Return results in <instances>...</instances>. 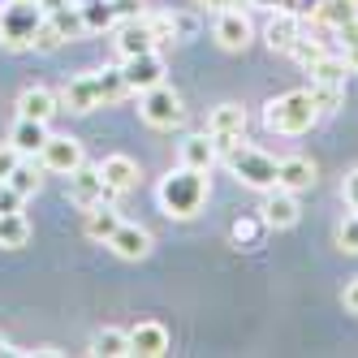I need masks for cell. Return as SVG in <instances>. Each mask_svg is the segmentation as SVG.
<instances>
[{
    "mask_svg": "<svg viewBox=\"0 0 358 358\" xmlns=\"http://www.w3.org/2000/svg\"><path fill=\"white\" fill-rule=\"evenodd\" d=\"M276 186H285V190H311L315 186V164L306 160V156H285L276 169Z\"/></svg>",
    "mask_w": 358,
    "mask_h": 358,
    "instance_id": "obj_17",
    "label": "cell"
},
{
    "mask_svg": "<svg viewBox=\"0 0 358 358\" xmlns=\"http://www.w3.org/2000/svg\"><path fill=\"white\" fill-rule=\"evenodd\" d=\"M48 27L61 35V43H65V39H83V35H87L83 9L73 5V0H65V5H57V9H48Z\"/></svg>",
    "mask_w": 358,
    "mask_h": 358,
    "instance_id": "obj_18",
    "label": "cell"
},
{
    "mask_svg": "<svg viewBox=\"0 0 358 358\" xmlns=\"http://www.w3.org/2000/svg\"><path fill=\"white\" fill-rule=\"evenodd\" d=\"M311 17H315V27L337 31V27H345V22H358V0H320V5L311 9Z\"/></svg>",
    "mask_w": 358,
    "mask_h": 358,
    "instance_id": "obj_19",
    "label": "cell"
},
{
    "mask_svg": "<svg viewBox=\"0 0 358 358\" xmlns=\"http://www.w3.org/2000/svg\"><path fill=\"white\" fill-rule=\"evenodd\" d=\"M345 311H354V315H358V276L345 285Z\"/></svg>",
    "mask_w": 358,
    "mask_h": 358,
    "instance_id": "obj_41",
    "label": "cell"
},
{
    "mask_svg": "<svg viewBox=\"0 0 358 358\" xmlns=\"http://www.w3.org/2000/svg\"><path fill=\"white\" fill-rule=\"evenodd\" d=\"M337 35V48H341V61L350 65V73H358V22H345V27L332 31Z\"/></svg>",
    "mask_w": 358,
    "mask_h": 358,
    "instance_id": "obj_29",
    "label": "cell"
},
{
    "mask_svg": "<svg viewBox=\"0 0 358 358\" xmlns=\"http://www.w3.org/2000/svg\"><path fill=\"white\" fill-rule=\"evenodd\" d=\"M173 27H177V39H190L199 31V22H194V13H173Z\"/></svg>",
    "mask_w": 358,
    "mask_h": 358,
    "instance_id": "obj_38",
    "label": "cell"
},
{
    "mask_svg": "<svg viewBox=\"0 0 358 358\" xmlns=\"http://www.w3.org/2000/svg\"><path fill=\"white\" fill-rule=\"evenodd\" d=\"M9 186H13L22 199H31V194L39 190V169H35V164H27V156H22V160H17V169L9 173Z\"/></svg>",
    "mask_w": 358,
    "mask_h": 358,
    "instance_id": "obj_30",
    "label": "cell"
},
{
    "mask_svg": "<svg viewBox=\"0 0 358 358\" xmlns=\"http://www.w3.org/2000/svg\"><path fill=\"white\" fill-rule=\"evenodd\" d=\"M69 199L78 203V208H95V203H113L117 194L104 186V173H99V169H91V164L83 160L78 169L69 173Z\"/></svg>",
    "mask_w": 358,
    "mask_h": 358,
    "instance_id": "obj_8",
    "label": "cell"
},
{
    "mask_svg": "<svg viewBox=\"0 0 358 358\" xmlns=\"http://www.w3.org/2000/svg\"><path fill=\"white\" fill-rule=\"evenodd\" d=\"M9 143L22 151V156H39V147L48 143V121H31V117H17Z\"/></svg>",
    "mask_w": 358,
    "mask_h": 358,
    "instance_id": "obj_23",
    "label": "cell"
},
{
    "mask_svg": "<svg viewBox=\"0 0 358 358\" xmlns=\"http://www.w3.org/2000/svg\"><path fill=\"white\" fill-rule=\"evenodd\" d=\"M121 78H125V87L130 91H147V87H156V83H164V61H160V52H138V57H121Z\"/></svg>",
    "mask_w": 358,
    "mask_h": 358,
    "instance_id": "obj_10",
    "label": "cell"
},
{
    "mask_svg": "<svg viewBox=\"0 0 358 358\" xmlns=\"http://www.w3.org/2000/svg\"><path fill=\"white\" fill-rule=\"evenodd\" d=\"M57 113V95L48 87H27L17 95V117H31V121H52Z\"/></svg>",
    "mask_w": 358,
    "mask_h": 358,
    "instance_id": "obj_21",
    "label": "cell"
},
{
    "mask_svg": "<svg viewBox=\"0 0 358 358\" xmlns=\"http://www.w3.org/2000/svg\"><path fill=\"white\" fill-rule=\"evenodd\" d=\"M121 95H130V87H125L121 78V65L117 69H95V73H83V78H73L61 99L69 113H91V108H104V104H117Z\"/></svg>",
    "mask_w": 358,
    "mask_h": 358,
    "instance_id": "obj_2",
    "label": "cell"
},
{
    "mask_svg": "<svg viewBox=\"0 0 358 358\" xmlns=\"http://www.w3.org/2000/svg\"><path fill=\"white\" fill-rule=\"evenodd\" d=\"M91 354H95V358H125V354H130V332H121V328H99L95 337H91Z\"/></svg>",
    "mask_w": 358,
    "mask_h": 358,
    "instance_id": "obj_25",
    "label": "cell"
},
{
    "mask_svg": "<svg viewBox=\"0 0 358 358\" xmlns=\"http://www.w3.org/2000/svg\"><path fill=\"white\" fill-rule=\"evenodd\" d=\"M147 22H151V31H156V39H160V43L177 39V27H173V13H147Z\"/></svg>",
    "mask_w": 358,
    "mask_h": 358,
    "instance_id": "obj_34",
    "label": "cell"
},
{
    "mask_svg": "<svg viewBox=\"0 0 358 358\" xmlns=\"http://www.w3.org/2000/svg\"><path fill=\"white\" fill-rule=\"evenodd\" d=\"M99 173H104V186L113 194H130L138 186V164L130 156H104V164H99Z\"/></svg>",
    "mask_w": 358,
    "mask_h": 358,
    "instance_id": "obj_16",
    "label": "cell"
},
{
    "mask_svg": "<svg viewBox=\"0 0 358 358\" xmlns=\"http://www.w3.org/2000/svg\"><path fill=\"white\" fill-rule=\"evenodd\" d=\"M138 113L147 125H156V130H173V125H182L186 121V108H182V95H177L173 87L156 83V87H147L138 95Z\"/></svg>",
    "mask_w": 358,
    "mask_h": 358,
    "instance_id": "obj_6",
    "label": "cell"
},
{
    "mask_svg": "<svg viewBox=\"0 0 358 358\" xmlns=\"http://www.w3.org/2000/svg\"><path fill=\"white\" fill-rule=\"evenodd\" d=\"M0 354H9V341H5V337H0Z\"/></svg>",
    "mask_w": 358,
    "mask_h": 358,
    "instance_id": "obj_42",
    "label": "cell"
},
{
    "mask_svg": "<svg viewBox=\"0 0 358 358\" xmlns=\"http://www.w3.org/2000/svg\"><path fill=\"white\" fill-rule=\"evenodd\" d=\"M130 354H138V358H160V354H169V328L156 324V320L134 324L130 328Z\"/></svg>",
    "mask_w": 358,
    "mask_h": 358,
    "instance_id": "obj_13",
    "label": "cell"
},
{
    "mask_svg": "<svg viewBox=\"0 0 358 358\" xmlns=\"http://www.w3.org/2000/svg\"><path fill=\"white\" fill-rule=\"evenodd\" d=\"M208 134L216 138V151L229 147V143H238V138L246 134V108H242V104H220V108H212Z\"/></svg>",
    "mask_w": 358,
    "mask_h": 358,
    "instance_id": "obj_12",
    "label": "cell"
},
{
    "mask_svg": "<svg viewBox=\"0 0 358 358\" xmlns=\"http://www.w3.org/2000/svg\"><path fill=\"white\" fill-rule=\"evenodd\" d=\"M208 203V173H199L190 164H177L169 177H160V208L177 220L199 216V208Z\"/></svg>",
    "mask_w": 358,
    "mask_h": 358,
    "instance_id": "obj_1",
    "label": "cell"
},
{
    "mask_svg": "<svg viewBox=\"0 0 358 358\" xmlns=\"http://www.w3.org/2000/svg\"><path fill=\"white\" fill-rule=\"evenodd\" d=\"M78 9H83V22H87V35H95V31H113L117 22H121L117 0H87V5H78Z\"/></svg>",
    "mask_w": 358,
    "mask_h": 358,
    "instance_id": "obj_24",
    "label": "cell"
},
{
    "mask_svg": "<svg viewBox=\"0 0 358 358\" xmlns=\"http://www.w3.org/2000/svg\"><path fill=\"white\" fill-rule=\"evenodd\" d=\"M250 0H199V9H212V13H224V9H242Z\"/></svg>",
    "mask_w": 358,
    "mask_h": 358,
    "instance_id": "obj_40",
    "label": "cell"
},
{
    "mask_svg": "<svg viewBox=\"0 0 358 358\" xmlns=\"http://www.w3.org/2000/svg\"><path fill=\"white\" fill-rule=\"evenodd\" d=\"M216 43L224 48V52H242V48L250 43V22H246L242 9L216 13Z\"/></svg>",
    "mask_w": 358,
    "mask_h": 358,
    "instance_id": "obj_14",
    "label": "cell"
},
{
    "mask_svg": "<svg viewBox=\"0 0 358 358\" xmlns=\"http://www.w3.org/2000/svg\"><path fill=\"white\" fill-rule=\"evenodd\" d=\"M113 31H117V52L121 57H138V52H156V48H160V39H156V31H151L147 13L121 17Z\"/></svg>",
    "mask_w": 358,
    "mask_h": 358,
    "instance_id": "obj_7",
    "label": "cell"
},
{
    "mask_svg": "<svg viewBox=\"0 0 358 358\" xmlns=\"http://www.w3.org/2000/svg\"><path fill=\"white\" fill-rule=\"evenodd\" d=\"M216 160H220V151H216V138H212V134H190V138L182 143V164L208 173Z\"/></svg>",
    "mask_w": 358,
    "mask_h": 358,
    "instance_id": "obj_22",
    "label": "cell"
},
{
    "mask_svg": "<svg viewBox=\"0 0 358 358\" xmlns=\"http://www.w3.org/2000/svg\"><path fill=\"white\" fill-rule=\"evenodd\" d=\"M264 224L268 229H294L298 224V194L276 186L268 190V203H264Z\"/></svg>",
    "mask_w": 358,
    "mask_h": 358,
    "instance_id": "obj_15",
    "label": "cell"
},
{
    "mask_svg": "<svg viewBox=\"0 0 358 358\" xmlns=\"http://www.w3.org/2000/svg\"><path fill=\"white\" fill-rule=\"evenodd\" d=\"M337 246H341V250H350V255H358V212H354V216H345V220L337 224Z\"/></svg>",
    "mask_w": 358,
    "mask_h": 358,
    "instance_id": "obj_33",
    "label": "cell"
},
{
    "mask_svg": "<svg viewBox=\"0 0 358 358\" xmlns=\"http://www.w3.org/2000/svg\"><path fill=\"white\" fill-rule=\"evenodd\" d=\"M117 224H121V216H117V208H113V203H95V208H87V238H95V242H108Z\"/></svg>",
    "mask_w": 358,
    "mask_h": 358,
    "instance_id": "obj_26",
    "label": "cell"
},
{
    "mask_svg": "<svg viewBox=\"0 0 358 358\" xmlns=\"http://www.w3.org/2000/svg\"><path fill=\"white\" fill-rule=\"evenodd\" d=\"M220 160H224V169L234 173L242 186L264 190V194L276 190V169H280V160H272L268 151H259V147H246V138L220 147Z\"/></svg>",
    "mask_w": 358,
    "mask_h": 358,
    "instance_id": "obj_3",
    "label": "cell"
},
{
    "mask_svg": "<svg viewBox=\"0 0 358 358\" xmlns=\"http://www.w3.org/2000/svg\"><path fill=\"white\" fill-rule=\"evenodd\" d=\"M22 203H27V199H22L9 182H0V212H22Z\"/></svg>",
    "mask_w": 358,
    "mask_h": 358,
    "instance_id": "obj_36",
    "label": "cell"
},
{
    "mask_svg": "<svg viewBox=\"0 0 358 358\" xmlns=\"http://www.w3.org/2000/svg\"><path fill=\"white\" fill-rule=\"evenodd\" d=\"M311 95H315L320 113H337L345 99V83H311Z\"/></svg>",
    "mask_w": 358,
    "mask_h": 358,
    "instance_id": "obj_31",
    "label": "cell"
},
{
    "mask_svg": "<svg viewBox=\"0 0 358 358\" xmlns=\"http://www.w3.org/2000/svg\"><path fill=\"white\" fill-rule=\"evenodd\" d=\"M341 194H345V203H350V212H358V169H350V173H345Z\"/></svg>",
    "mask_w": 358,
    "mask_h": 358,
    "instance_id": "obj_39",
    "label": "cell"
},
{
    "mask_svg": "<svg viewBox=\"0 0 358 358\" xmlns=\"http://www.w3.org/2000/svg\"><path fill=\"white\" fill-rule=\"evenodd\" d=\"M289 57H294V61H302V65H311V61H320V57H324V43H320V39L298 35V39H294V48H289Z\"/></svg>",
    "mask_w": 358,
    "mask_h": 358,
    "instance_id": "obj_32",
    "label": "cell"
},
{
    "mask_svg": "<svg viewBox=\"0 0 358 358\" xmlns=\"http://www.w3.org/2000/svg\"><path fill=\"white\" fill-rule=\"evenodd\" d=\"M320 117L324 113H320L311 91H285V95H276L264 108V125L272 134H306Z\"/></svg>",
    "mask_w": 358,
    "mask_h": 358,
    "instance_id": "obj_4",
    "label": "cell"
},
{
    "mask_svg": "<svg viewBox=\"0 0 358 358\" xmlns=\"http://www.w3.org/2000/svg\"><path fill=\"white\" fill-rule=\"evenodd\" d=\"M298 35H302V17L276 9V17L268 22V48H272V52H289Z\"/></svg>",
    "mask_w": 358,
    "mask_h": 358,
    "instance_id": "obj_20",
    "label": "cell"
},
{
    "mask_svg": "<svg viewBox=\"0 0 358 358\" xmlns=\"http://www.w3.org/2000/svg\"><path fill=\"white\" fill-rule=\"evenodd\" d=\"M229 234H234V242H255L259 238V220H234Z\"/></svg>",
    "mask_w": 358,
    "mask_h": 358,
    "instance_id": "obj_37",
    "label": "cell"
},
{
    "mask_svg": "<svg viewBox=\"0 0 358 358\" xmlns=\"http://www.w3.org/2000/svg\"><path fill=\"white\" fill-rule=\"evenodd\" d=\"M83 160H87V156H83V143L69 138V134H61V138L48 134V143L39 147V164H43L48 173H61V177H69Z\"/></svg>",
    "mask_w": 358,
    "mask_h": 358,
    "instance_id": "obj_9",
    "label": "cell"
},
{
    "mask_svg": "<svg viewBox=\"0 0 358 358\" xmlns=\"http://www.w3.org/2000/svg\"><path fill=\"white\" fill-rule=\"evenodd\" d=\"M17 160H22V151H17L13 143H5V147H0V182H9V173L17 169Z\"/></svg>",
    "mask_w": 358,
    "mask_h": 358,
    "instance_id": "obj_35",
    "label": "cell"
},
{
    "mask_svg": "<svg viewBox=\"0 0 358 358\" xmlns=\"http://www.w3.org/2000/svg\"><path fill=\"white\" fill-rule=\"evenodd\" d=\"M306 69H311V83H345V73H350L341 52H324L320 61H311Z\"/></svg>",
    "mask_w": 358,
    "mask_h": 358,
    "instance_id": "obj_28",
    "label": "cell"
},
{
    "mask_svg": "<svg viewBox=\"0 0 358 358\" xmlns=\"http://www.w3.org/2000/svg\"><path fill=\"white\" fill-rule=\"evenodd\" d=\"M104 246H113V255H117V259H130V264H138V259H147V255H151V234H147V229L143 224H117L113 229V238L104 242Z\"/></svg>",
    "mask_w": 358,
    "mask_h": 358,
    "instance_id": "obj_11",
    "label": "cell"
},
{
    "mask_svg": "<svg viewBox=\"0 0 358 358\" xmlns=\"http://www.w3.org/2000/svg\"><path fill=\"white\" fill-rule=\"evenodd\" d=\"M27 238H31L27 216H22V212H0V246L17 250V246H27Z\"/></svg>",
    "mask_w": 358,
    "mask_h": 358,
    "instance_id": "obj_27",
    "label": "cell"
},
{
    "mask_svg": "<svg viewBox=\"0 0 358 358\" xmlns=\"http://www.w3.org/2000/svg\"><path fill=\"white\" fill-rule=\"evenodd\" d=\"M43 27V5L39 0H5L0 5V43L22 52V48H35V35Z\"/></svg>",
    "mask_w": 358,
    "mask_h": 358,
    "instance_id": "obj_5",
    "label": "cell"
}]
</instances>
